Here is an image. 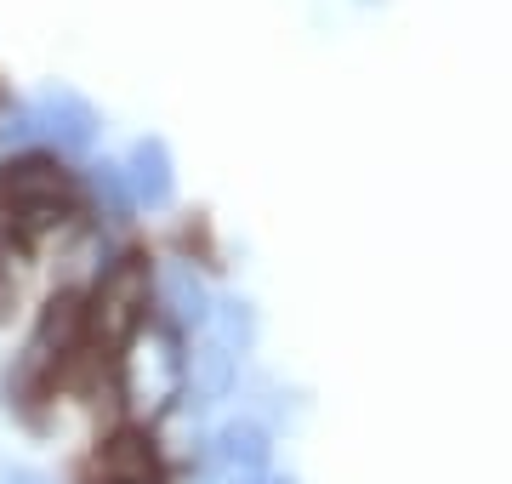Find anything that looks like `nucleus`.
I'll return each instance as SVG.
<instances>
[{
	"label": "nucleus",
	"instance_id": "obj_2",
	"mask_svg": "<svg viewBox=\"0 0 512 484\" xmlns=\"http://www.w3.org/2000/svg\"><path fill=\"white\" fill-rule=\"evenodd\" d=\"M148 297H154V274H148V257H120L97 285L92 319L103 325V336L126 342L137 325L148 319Z\"/></svg>",
	"mask_w": 512,
	"mask_h": 484
},
{
	"label": "nucleus",
	"instance_id": "obj_11",
	"mask_svg": "<svg viewBox=\"0 0 512 484\" xmlns=\"http://www.w3.org/2000/svg\"><path fill=\"white\" fill-rule=\"evenodd\" d=\"M274 484H291V479H274Z\"/></svg>",
	"mask_w": 512,
	"mask_h": 484
},
{
	"label": "nucleus",
	"instance_id": "obj_5",
	"mask_svg": "<svg viewBox=\"0 0 512 484\" xmlns=\"http://www.w3.org/2000/svg\"><path fill=\"white\" fill-rule=\"evenodd\" d=\"M126 188H131V200L154 205V211L171 205V194H177V166H171V149H165L160 137H143V143L131 149Z\"/></svg>",
	"mask_w": 512,
	"mask_h": 484
},
{
	"label": "nucleus",
	"instance_id": "obj_10",
	"mask_svg": "<svg viewBox=\"0 0 512 484\" xmlns=\"http://www.w3.org/2000/svg\"><path fill=\"white\" fill-rule=\"evenodd\" d=\"M103 484H126V479H103Z\"/></svg>",
	"mask_w": 512,
	"mask_h": 484
},
{
	"label": "nucleus",
	"instance_id": "obj_8",
	"mask_svg": "<svg viewBox=\"0 0 512 484\" xmlns=\"http://www.w3.org/2000/svg\"><path fill=\"white\" fill-rule=\"evenodd\" d=\"M97 200H109V217H114V223H126L131 188H126V171H120V166H97Z\"/></svg>",
	"mask_w": 512,
	"mask_h": 484
},
{
	"label": "nucleus",
	"instance_id": "obj_3",
	"mask_svg": "<svg viewBox=\"0 0 512 484\" xmlns=\"http://www.w3.org/2000/svg\"><path fill=\"white\" fill-rule=\"evenodd\" d=\"M262 473H268V433L256 422H228L200 462L205 484H256Z\"/></svg>",
	"mask_w": 512,
	"mask_h": 484
},
{
	"label": "nucleus",
	"instance_id": "obj_7",
	"mask_svg": "<svg viewBox=\"0 0 512 484\" xmlns=\"http://www.w3.org/2000/svg\"><path fill=\"white\" fill-rule=\"evenodd\" d=\"M103 467H109V479L148 484V473H154V450H148L143 433H120V439L109 445V456H103Z\"/></svg>",
	"mask_w": 512,
	"mask_h": 484
},
{
	"label": "nucleus",
	"instance_id": "obj_6",
	"mask_svg": "<svg viewBox=\"0 0 512 484\" xmlns=\"http://www.w3.org/2000/svg\"><path fill=\"white\" fill-rule=\"evenodd\" d=\"M165 308L177 314V325H211V302H205V285L194 280V268L165 274Z\"/></svg>",
	"mask_w": 512,
	"mask_h": 484
},
{
	"label": "nucleus",
	"instance_id": "obj_1",
	"mask_svg": "<svg viewBox=\"0 0 512 484\" xmlns=\"http://www.w3.org/2000/svg\"><path fill=\"white\" fill-rule=\"evenodd\" d=\"M74 205V177L52 154H18L0 166V211H12L23 228H52Z\"/></svg>",
	"mask_w": 512,
	"mask_h": 484
},
{
	"label": "nucleus",
	"instance_id": "obj_9",
	"mask_svg": "<svg viewBox=\"0 0 512 484\" xmlns=\"http://www.w3.org/2000/svg\"><path fill=\"white\" fill-rule=\"evenodd\" d=\"M0 484H52V479H40V473H29V467H6Z\"/></svg>",
	"mask_w": 512,
	"mask_h": 484
},
{
	"label": "nucleus",
	"instance_id": "obj_4",
	"mask_svg": "<svg viewBox=\"0 0 512 484\" xmlns=\"http://www.w3.org/2000/svg\"><path fill=\"white\" fill-rule=\"evenodd\" d=\"M29 114H35V131H40V137H52L57 149H69V154L74 149H92L97 109L80 92H63V86H57V92H40V103Z\"/></svg>",
	"mask_w": 512,
	"mask_h": 484
}]
</instances>
